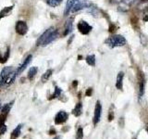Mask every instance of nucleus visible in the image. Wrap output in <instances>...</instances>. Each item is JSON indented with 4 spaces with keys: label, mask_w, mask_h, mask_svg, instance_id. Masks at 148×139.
<instances>
[{
    "label": "nucleus",
    "mask_w": 148,
    "mask_h": 139,
    "mask_svg": "<svg viewBox=\"0 0 148 139\" xmlns=\"http://www.w3.org/2000/svg\"><path fill=\"white\" fill-rule=\"evenodd\" d=\"M58 37V31L54 27H50L46 30L43 34H42L39 39L37 40L36 45L40 46H45L52 42Z\"/></svg>",
    "instance_id": "1"
},
{
    "label": "nucleus",
    "mask_w": 148,
    "mask_h": 139,
    "mask_svg": "<svg viewBox=\"0 0 148 139\" xmlns=\"http://www.w3.org/2000/svg\"><path fill=\"white\" fill-rule=\"evenodd\" d=\"M106 44L108 45L109 47L114 48V47H119V46H123L126 44V39L120 34H116L110 36L109 38L106 40Z\"/></svg>",
    "instance_id": "2"
},
{
    "label": "nucleus",
    "mask_w": 148,
    "mask_h": 139,
    "mask_svg": "<svg viewBox=\"0 0 148 139\" xmlns=\"http://www.w3.org/2000/svg\"><path fill=\"white\" fill-rule=\"evenodd\" d=\"M13 68L11 66L5 67L0 73V87H2L5 85V83L8 80V78L10 76V74L13 72Z\"/></svg>",
    "instance_id": "3"
},
{
    "label": "nucleus",
    "mask_w": 148,
    "mask_h": 139,
    "mask_svg": "<svg viewBox=\"0 0 148 139\" xmlns=\"http://www.w3.org/2000/svg\"><path fill=\"white\" fill-rule=\"evenodd\" d=\"M15 29L18 34L20 35H24L27 34L28 32V25L25 21H18L16 23V26H15Z\"/></svg>",
    "instance_id": "4"
},
{
    "label": "nucleus",
    "mask_w": 148,
    "mask_h": 139,
    "mask_svg": "<svg viewBox=\"0 0 148 139\" xmlns=\"http://www.w3.org/2000/svg\"><path fill=\"white\" fill-rule=\"evenodd\" d=\"M78 30L80 31L81 34H88L92 30V27L88 24V22H86L85 21H81L78 23Z\"/></svg>",
    "instance_id": "5"
},
{
    "label": "nucleus",
    "mask_w": 148,
    "mask_h": 139,
    "mask_svg": "<svg viewBox=\"0 0 148 139\" xmlns=\"http://www.w3.org/2000/svg\"><path fill=\"white\" fill-rule=\"evenodd\" d=\"M101 114H102V105L100 101L96 102L95 108V115H94V125H96L100 122L101 119Z\"/></svg>",
    "instance_id": "6"
},
{
    "label": "nucleus",
    "mask_w": 148,
    "mask_h": 139,
    "mask_svg": "<svg viewBox=\"0 0 148 139\" xmlns=\"http://www.w3.org/2000/svg\"><path fill=\"white\" fill-rule=\"evenodd\" d=\"M68 118H69V115L66 111L60 110L55 117V123L56 124H62L66 122V120H68Z\"/></svg>",
    "instance_id": "7"
},
{
    "label": "nucleus",
    "mask_w": 148,
    "mask_h": 139,
    "mask_svg": "<svg viewBox=\"0 0 148 139\" xmlns=\"http://www.w3.org/2000/svg\"><path fill=\"white\" fill-rule=\"evenodd\" d=\"M32 55H28L27 56V58L24 59V61H23V63H21L20 66L18 67V69L16 70V72H17V74L18 75V74H21L22 72H24V70L27 68V66L31 63L32 61Z\"/></svg>",
    "instance_id": "8"
},
{
    "label": "nucleus",
    "mask_w": 148,
    "mask_h": 139,
    "mask_svg": "<svg viewBox=\"0 0 148 139\" xmlns=\"http://www.w3.org/2000/svg\"><path fill=\"white\" fill-rule=\"evenodd\" d=\"M88 7H89V5L86 3V1H78L73 6L71 11L72 12H77V11H80V10H82V9L85 8H88Z\"/></svg>",
    "instance_id": "9"
},
{
    "label": "nucleus",
    "mask_w": 148,
    "mask_h": 139,
    "mask_svg": "<svg viewBox=\"0 0 148 139\" xmlns=\"http://www.w3.org/2000/svg\"><path fill=\"white\" fill-rule=\"evenodd\" d=\"M78 1L80 0H68L67 4H66V7H65V10H64V15L65 16H68L69 12L71 11V9L73 8V6L75 5Z\"/></svg>",
    "instance_id": "10"
},
{
    "label": "nucleus",
    "mask_w": 148,
    "mask_h": 139,
    "mask_svg": "<svg viewBox=\"0 0 148 139\" xmlns=\"http://www.w3.org/2000/svg\"><path fill=\"white\" fill-rule=\"evenodd\" d=\"M123 78H124V72H119L117 76V82H116V87L119 90H121L123 88Z\"/></svg>",
    "instance_id": "11"
},
{
    "label": "nucleus",
    "mask_w": 148,
    "mask_h": 139,
    "mask_svg": "<svg viewBox=\"0 0 148 139\" xmlns=\"http://www.w3.org/2000/svg\"><path fill=\"white\" fill-rule=\"evenodd\" d=\"M73 19L69 18V20L67 21L66 24H65V32H64V35H68L72 32L73 29Z\"/></svg>",
    "instance_id": "12"
},
{
    "label": "nucleus",
    "mask_w": 148,
    "mask_h": 139,
    "mask_svg": "<svg viewBox=\"0 0 148 139\" xmlns=\"http://www.w3.org/2000/svg\"><path fill=\"white\" fill-rule=\"evenodd\" d=\"M72 113L74 116H76V117H79V116L82 115V104L81 103V102H79V103L76 105V107L72 110Z\"/></svg>",
    "instance_id": "13"
},
{
    "label": "nucleus",
    "mask_w": 148,
    "mask_h": 139,
    "mask_svg": "<svg viewBox=\"0 0 148 139\" xmlns=\"http://www.w3.org/2000/svg\"><path fill=\"white\" fill-rule=\"evenodd\" d=\"M21 127H22V124H18V126L13 130V132L11 133V137H10V139H16V138H18V136H20Z\"/></svg>",
    "instance_id": "14"
},
{
    "label": "nucleus",
    "mask_w": 148,
    "mask_h": 139,
    "mask_svg": "<svg viewBox=\"0 0 148 139\" xmlns=\"http://www.w3.org/2000/svg\"><path fill=\"white\" fill-rule=\"evenodd\" d=\"M13 9V6H10V7H6L4 8L1 11H0V20L3 19L4 17L8 16V14L10 13V11Z\"/></svg>",
    "instance_id": "15"
},
{
    "label": "nucleus",
    "mask_w": 148,
    "mask_h": 139,
    "mask_svg": "<svg viewBox=\"0 0 148 139\" xmlns=\"http://www.w3.org/2000/svg\"><path fill=\"white\" fill-rule=\"evenodd\" d=\"M86 62L90 66H95V55H88L86 57Z\"/></svg>",
    "instance_id": "16"
},
{
    "label": "nucleus",
    "mask_w": 148,
    "mask_h": 139,
    "mask_svg": "<svg viewBox=\"0 0 148 139\" xmlns=\"http://www.w3.org/2000/svg\"><path fill=\"white\" fill-rule=\"evenodd\" d=\"M52 73H53V70H51V69H49V70H47L44 74H43V76H42V82L43 83H45L46 81L48 80V79L50 78V76L52 75Z\"/></svg>",
    "instance_id": "17"
},
{
    "label": "nucleus",
    "mask_w": 148,
    "mask_h": 139,
    "mask_svg": "<svg viewBox=\"0 0 148 139\" xmlns=\"http://www.w3.org/2000/svg\"><path fill=\"white\" fill-rule=\"evenodd\" d=\"M37 72H38V68H37V67L30 68L29 72H28V78H29L30 80H32V79L35 76V74L37 73Z\"/></svg>",
    "instance_id": "18"
},
{
    "label": "nucleus",
    "mask_w": 148,
    "mask_h": 139,
    "mask_svg": "<svg viewBox=\"0 0 148 139\" xmlns=\"http://www.w3.org/2000/svg\"><path fill=\"white\" fill-rule=\"evenodd\" d=\"M138 8L140 9V10H145V9H148V0H142L138 5Z\"/></svg>",
    "instance_id": "19"
},
{
    "label": "nucleus",
    "mask_w": 148,
    "mask_h": 139,
    "mask_svg": "<svg viewBox=\"0 0 148 139\" xmlns=\"http://www.w3.org/2000/svg\"><path fill=\"white\" fill-rule=\"evenodd\" d=\"M63 0H47V5L52 8H56L62 3Z\"/></svg>",
    "instance_id": "20"
},
{
    "label": "nucleus",
    "mask_w": 148,
    "mask_h": 139,
    "mask_svg": "<svg viewBox=\"0 0 148 139\" xmlns=\"http://www.w3.org/2000/svg\"><path fill=\"white\" fill-rule=\"evenodd\" d=\"M143 94H145V82L141 81L139 85V98H142Z\"/></svg>",
    "instance_id": "21"
},
{
    "label": "nucleus",
    "mask_w": 148,
    "mask_h": 139,
    "mask_svg": "<svg viewBox=\"0 0 148 139\" xmlns=\"http://www.w3.org/2000/svg\"><path fill=\"white\" fill-rule=\"evenodd\" d=\"M12 105H13V102H10V103H8V104H7V105H5V106L3 107V108H2V109H1L2 113H3V114H8V113L9 112V110H10Z\"/></svg>",
    "instance_id": "22"
},
{
    "label": "nucleus",
    "mask_w": 148,
    "mask_h": 139,
    "mask_svg": "<svg viewBox=\"0 0 148 139\" xmlns=\"http://www.w3.org/2000/svg\"><path fill=\"white\" fill-rule=\"evenodd\" d=\"M9 57V47L8 48V50L5 52V55L4 56H0V62L1 63H5L7 61V59Z\"/></svg>",
    "instance_id": "23"
},
{
    "label": "nucleus",
    "mask_w": 148,
    "mask_h": 139,
    "mask_svg": "<svg viewBox=\"0 0 148 139\" xmlns=\"http://www.w3.org/2000/svg\"><path fill=\"white\" fill-rule=\"evenodd\" d=\"M60 95H61V89H60L59 87L56 86V88H55V93L52 95V97H51V98H56V97H58Z\"/></svg>",
    "instance_id": "24"
},
{
    "label": "nucleus",
    "mask_w": 148,
    "mask_h": 139,
    "mask_svg": "<svg viewBox=\"0 0 148 139\" xmlns=\"http://www.w3.org/2000/svg\"><path fill=\"white\" fill-rule=\"evenodd\" d=\"M83 138V130L82 128H79L76 133V139H82Z\"/></svg>",
    "instance_id": "25"
},
{
    "label": "nucleus",
    "mask_w": 148,
    "mask_h": 139,
    "mask_svg": "<svg viewBox=\"0 0 148 139\" xmlns=\"http://www.w3.org/2000/svg\"><path fill=\"white\" fill-rule=\"evenodd\" d=\"M134 1H135V0H122V2L125 5H127V6H132V5L134 3Z\"/></svg>",
    "instance_id": "26"
},
{
    "label": "nucleus",
    "mask_w": 148,
    "mask_h": 139,
    "mask_svg": "<svg viewBox=\"0 0 148 139\" xmlns=\"http://www.w3.org/2000/svg\"><path fill=\"white\" fill-rule=\"evenodd\" d=\"M6 130H7V127H6V125H3V126L0 128V134H3L5 132H6Z\"/></svg>",
    "instance_id": "27"
},
{
    "label": "nucleus",
    "mask_w": 148,
    "mask_h": 139,
    "mask_svg": "<svg viewBox=\"0 0 148 139\" xmlns=\"http://www.w3.org/2000/svg\"><path fill=\"white\" fill-rule=\"evenodd\" d=\"M91 94H92V88H88V89H87V92H86V96H89Z\"/></svg>",
    "instance_id": "28"
},
{
    "label": "nucleus",
    "mask_w": 148,
    "mask_h": 139,
    "mask_svg": "<svg viewBox=\"0 0 148 139\" xmlns=\"http://www.w3.org/2000/svg\"><path fill=\"white\" fill-rule=\"evenodd\" d=\"M143 21H148V15H145V17H143Z\"/></svg>",
    "instance_id": "29"
},
{
    "label": "nucleus",
    "mask_w": 148,
    "mask_h": 139,
    "mask_svg": "<svg viewBox=\"0 0 148 139\" xmlns=\"http://www.w3.org/2000/svg\"><path fill=\"white\" fill-rule=\"evenodd\" d=\"M54 139H61V137H60V136H56Z\"/></svg>",
    "instance_id": "30"
},
{
    "label": "nucleus",
    "mask_w": 148,
    "mask_h": 139,
    "mask_svg": "<svg viewBox=\"0 0 148 139\" xmlns=\"http://www.w3.org/2000/svg\"><path fill=\"white\" fill-rule=\"evenodd\" d=\"M146 131H147V133H148V128H146Z\"/></svg>",
    "instance_id": "31"
},
{
    "label": "nucleus",
    "mask_w": 148,
    "mask_h": 139,
    "mask_svg": "<svg viewBox=\"0 0 148 139\" xmlns=\"http://www.w3.org/2000/svg\"><path fill=\"white\" fill-rule=\"evenodd\" d=\"M82 1H87V0H82Z\"/></svg>",
    "instance_id": "32"
}]
</instances>
